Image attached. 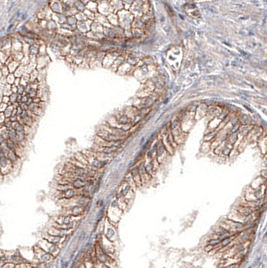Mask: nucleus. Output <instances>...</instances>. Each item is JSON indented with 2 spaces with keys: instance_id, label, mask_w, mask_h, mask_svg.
I'll use <instances>...</instances> for the list:
<instances>
[{
  "instance_id": "obj_6",
  "label": "nucleus",
  "mask_w": 267,
  "mask_h": 268,
  "mask_svg": "<svg viewBox=\"0 0 267 268\" xmlns=\"http://www.w3.org/2000/svg\"><path fill=\"white\" fill-rule=\"evenodd\" d=\"M61 197L64 200H70L77 195V190L74 189L73 188H70L69 190L61 192Z\"/></svg>"
},
{
  "instance_id": "obj_3",
  "label": "nucleus",
  "mask_w": 267,
  "mask_h": 268,
  "mask_svg": "<svg viewBox=\"0 0 267 268\" xmlns=\"http://www.w3.org/2000/svg\"><path fill=\"white\" fill-rule=\"evenodd\" d=\"M68 231L67 230H64L62 229H60V228H58V227H52V229L48 231V234L51 235H54V236H58L61 238L64 237L67 234Z\"/></svg>"
},
{
  "instance_id": "obj_10",
  "label": "nucleus",
  "mask_w": 267,
  "mask_h": 268,
  "mask_svg": "<svg viewBox=\"0 0 267 268\" xmlns=\"http://www.w3.org/2000/svg\"><path fill=\"white\" fill-rule=\"evenodd\" d=\"M113 235H114V231L111 229H108L105 236H106V237L107 238V239H109V238L111 237Z\"/></svg>"
},
{
  "instance_id": "obj_8",
  "label": "nucleus",
  "mask_w": 267,
  "mask_h": 268,
  "mask_svg": "<svg viewBox=\"0 0 267 268\" xmlns=\"http://www.w3.org/2000/svg\"><path fill=\"white\" fill-rule=\"evenodd\" d=\"M44 239H46L47 241H48L50 244H52L54 245H58L61 242L62 238L58 237V236H54L48 234L46 237L44 238Z\"/></svg>"
},
{
  "instance_id": "obj_1",
  "label": "nucleus",
  "mask_w": 267,
  "mask_h": 268,
  "mask_svg": "<svg viewBox=\"0 0 267 268\" xmlns=\"http://www.w3.org/2000/svg\"><path fill=\"white\" fill-rule=\"evenodd\" d=\"M40 245H41V246H40V248H41V249H42L45 251L49 253V254H52V255L54 254H56V253L59 251L58 247L56 245L50 244V243H49L44 239L40 241Z\"/></svg>"
},
{
  "instance_id": "obj_4",
  "label": "nucleus",
  "mask_w": 267,
  "mask_h": 268,
  "mask_svg": "<svg viewBox=\"0 0 267 268\" xmlns=\"http://www.w3.org/2000/svg\"><path fill=\"white\" fill-rule=\"evenodd\" d=\"M87 186V182L80 178H76L71 182V186L75 190H81Z\"/></svg>"
},
{
  "instance_id": "obj_5",
  "label": "nucleus",
  "mask_w": 267,
  "mask_h": 268,
  "mask_svg": "<svg viewBox=\"0 0 267 268\" xmlns=\"http://www.w3.org/2000/svg\"><path fill=\"white\" fill-rule=\"evenodd\" d=\"M70 214L68 215H70L72 217H77L82 215L84 212V208L80 206L79 205H74L72 206L70 210Z\"/></svg>"
},
{
  "instance_id": "obj_11",
  "label": "nucleus",
  "mask_w": 267,
  "mask_h": 268,
  "mask_svg": "<svg viewBox=\"0 0 267 268\" xmlns=\"http://www.w3.org/2000/svg\"><path fill=\"white\" fill-rule=\"evenodd\" d=\"M0 171H1V169H0Z\"/></svg>"
},
{
  "instance_id": "obj_2",
  "label": "nucleus",
  "mask_w": 267,
  "mask_h": 268,
  "mask_svg": "<svg viewBox=\"0 0 267 268\" xmlns=\"http://www.w3.org/2000/svg\"><path fill=\"white\" fill-rule=\"evenodd\" d=\"M57 225L60 226H65L71 224L74 221L72 220V217L70 215H63V216H60L56 218V221H55Z\"/></svg>"
},
{
  "instance_id": "obj_7",
  "label": "nucleus",
  "mask_w": 267,
  "mask_h": 268,
  "mask_svg": "<svg viewBox=\"0 0 267 268\" xmlns=\"http://www.w3.org/2000/svg\"><path fill=\"white\" fill-rule=\"evenodd\" d=\"M9 160L8 158L4 156H0V169H1V172H6V171L9 170Z\"/></svg>"
},
{
  "instance_id": "obj_9",
  "label": "nucleus",
  "mask_w": 267,
  "mask_h": 268,
  "mask_svg": "<svg viewBox=\"0 0 267 268\" xmlns=\"http://www.w3.org/2000/svg\"><path fill=\"white\" fill-rule=\"evenodd\" d=\"M7 158L10 162H15L18 160V156L15 154L14 153H13L12 152H10L8 153Z\"/></svg>"
}]
</instances>
